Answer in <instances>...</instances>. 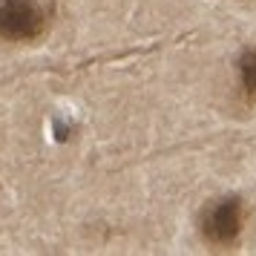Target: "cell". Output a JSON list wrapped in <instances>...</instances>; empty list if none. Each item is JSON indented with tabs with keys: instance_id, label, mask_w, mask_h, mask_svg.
Segmentation results:
<instances>
[{
	"instance_id": "6da1fadb",
	"label": "cell",
	"mask_w": 256,
	"mask_h": 256,
	"mask_svg": "<svg viewBox=\"0 0 256 256\" xmlns=\"http://www.w3.org/2000/svg\"><path fill=\"white\" fill-rule=\"evenodd\" d=\"M46 26V14L35 0H0V38L35 40Z\"/></svg>"
},
{
	"instance_id": "7a4b0ae2",
	"label": "cell",
	"mask_w": 256,
	"mask_h": 256,
	"mask_svg": "<svg viewBox=\"0 0 256 256\" xmlns=\"http://www.w3.org/2000/svg\"><path fill=\"white\" fill-rule=\"evenodd\" d=\"M242 230V202L239 198H222L208 208L202 219V233L213 244H230Z\"/></svg>"
},
{
	"instance_id": "3957f363",
	"label": "cell",
	"mask_w": 256,
	"mask_h": 256,
	"mask_svg": "<svg viewBox=\"0 0 256 256\" xmlns=\"http://www.w3.org/2000/svg\"><path fill=\"white\" fill-rule=\"evenodd\" d=\"M239 75H242V92L244 98L256 104V49L244 52L239 58Z\"/></svg>"
}]
</instances>
